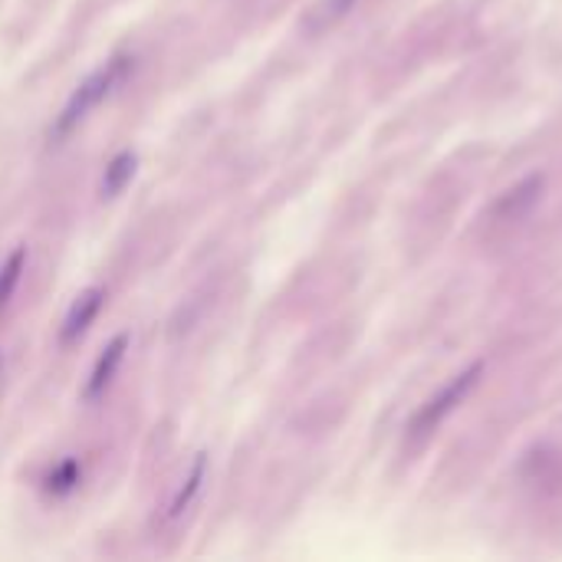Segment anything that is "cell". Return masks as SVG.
I'll return each mask as SVG.
<instances>
[{"instance_id": "obj_1", "label": "cell", "mask_w": 562, "mask_h": 562, "mask_svg": "<svg viewBox=\"0 0 562 562\" xmlns=\"http://www.w3.org/2000/svg\"><path fill=\"white\" fill-rule=\"evenodd\" d=\"M129 66H132L129 60H112V63H105L102 69H95L86 82H79V89L69 95V102H66L63 112H60V119H56V126H53V139L63 142L66 136H73V132L89 119V112L99 108L112 92H116V86L126 79Z\"/></svg>"}, {"instance_id": "obj_6", "label": "cell", "mask_w": 562, "mask_h": 562, "mask_svg": "<svg viewBox=\"0 0 562 562\" xmlns=\"http://www.w3.org/2000/svg\"><path fill=\"white\" fill-rule=\"evenodd\" d=\"M204 474H207V458L197 455L194 464H191V474L184 477V484L178 487V494H175V500H171V507H168V520H178V516L194 503V497H197L201 487H204Z\"/></svg>"}, {"instance_id": "obj_4", "label": "cell", "mask_w": 562, "mask_h": 562, "mask_svg": "<svg viewBox=\"0 0 562 562\" xmlns=\"http://www.w3.org/2000/svg\"><path fill=\"white\" fill-rule=\"evenodd\" d=\"M102 306H105V290H102V286L86 290V293L69 306V312H66V319H63L60 343H63V346H73L76 340H82L86 329L95 322V316H99Z\"/></svg>"}, {"instance_id": "obj_8", "label": "cell", "mask_w": 562, "mask_h": 562, "mask_svg": "<svg viewBox=\"0 0 562 562\" xmlns=\"http://www.w3.org/2000/svg\"><path fill=\"white\" fill-rule=\"evenodd\" d=\"M24 270H27V247H17V251L8 257V264L0 267V312L8 309V303H11L14 290L21 286Z\"/></svg>"}, {"instance_id": "obj_3", "label": "cell", "mask_w": 562, "mask_h": 562, "mask_svg": "<svg viewBox=\"0 0 562 562\" xmlns=\"http://www.w3.org/2000/svg\"><path fill=\"white\" fill-rule=\"evenodd\" d=\"M542 188H546V178H542V175L523 178V181L513 184L507 194H500V201L494 204V220H500V223H516V220H523V217L539 204Z\"/></svg>"}, {"instance_id": "obj_2", "label": "cell", "mask_w": 562, "mask_h": 562, "mask_svg": "<svg viewBox=\"0 0 562 562\" xmlns=\"http://www.w3.org/2000/svg\"><path fill=\"white\" fill-rule=\"evenodd\" d=\"M481 375H484V362H474L471 369H464L461 375H455L451 382H447L434 398H427L424 405H421V411L414 414V421H411V431H408V437L411 440H424V437H431L437 427H440V421L451 414L474 388H477V382H481Z\"/></svg>"}, {"instance_id": "obj_9", "label": "cell", "mask_w": 562, "mask_h": 562, "mask_svg": "<svg viewBox=\"0 0 562 562\" xmlns=\"http://www.w3.org/2000/svg\"><path fill=\"white\" fill-rule=\"evenodd\" d=\"M353 8H356V0H325V8H322V21H325V24H332V21L346 17Z\"/></svg>"}, {"instance_id": "obj_5", "label": "cell", "mask_w": 562, "mask_h": 562, "mask_svg": "<svg viewBox=\"0 0 562 562\" xmlns=\"http://www.w3.org/2000/svg\"><path fill=\"white\" fill-rule=\"evenodd\" d=\"M126 349H129V335L123 332V335H116V340H112L108 346H105V353L95 359V366H92V372H89V382H86V401H95L108 385H112V379H116V372H119V366H123V359H126Z\"/></svg>"}, {"instance_id": "obj_7", "label": "cell", "mask_w": 562, "mask_h": 562, "mask_svg": "<svg viewBox=\"0 0 562 562\" xmlns=\"http://www.w3.org/2000/svg\"><path fill=\"white\" fill-rule=\"evenodd\" d=\"M136 165H139L136 152H119L116 158H112L108 168H105V178H102V194H105V197L123 194L126 184H129L132 175H136Z\"/></svg>"}, {"instance_id": "obj_10", "label": "cell", "mask_w": 562, "mask_h": 562, "mask_svg": "<svg viewBox=\"0 0 562 562\" xmlns=\"http://www.w3.org/2000/svg\"><path fill=\"white\" fill-rule=\"evenodd\" d=\"M50 481H56V484H60L56 490H69V487L76 484V464H63V468H60V474H53Z\"/></svg>"}]
</instances>
